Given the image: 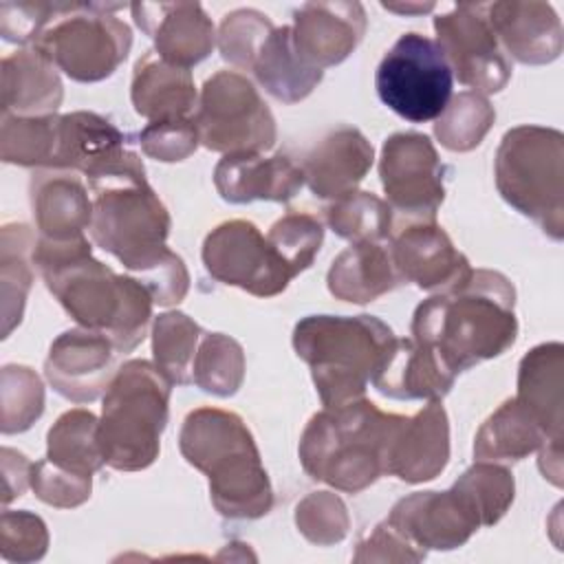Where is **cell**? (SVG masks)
<instances>
[{
	"instance_id": "24",
	"label": "cell",
	"mask_w": 564,
	"mask_h": 564,
	"mask_svg": "<svg viewBox=\"0 0 564 564\" xmlns=\"http://www.w3.org/2000/svg\"><path fill=\"white\" fill-rule=\"evenodd\" d=\"M31 205L42 240L70 242L86 238L93 203L70 170L40 172L31 181Z\"/></svg>"
},
{
	"instance_id": "19",
	"label": "cell",
	"mask_w": 564,
	"mask_h": 564,
	"mask_svg": "<svg viewBox=\"0 0 564 564\" xmlns=\"http://www.w3.org/2000/svg\"><path fill=\"white\" fill-rule=\"evenodd\" d=\"M137 24L154 40L156 55L178 68L205 59L214 48V24L196 2L130 4Z\"/></svg>"
},
{
	"instance_id": "33",
	"label": "cell",
	"mask_w": 564,
	"mask_h": 564,
	"mask_svg": "<svg viewBox=\"0 0 564 564\" xmlns=\"http://www.w3.org/2000/svg\"><path fill=\"white\" fill-rule=\"evenodd\" d=\"M203 330L185 313L172 311L156 317L152 328L154 366L172 381V386L192 383V368Z\"/></svg>"
},
{
	"instance_id": "38",
	"label": "cell",
	"mask_w": 564,
	"mask_h": 564,
	"mask_svg": "<svg viewBox=\"0 0 564 564\" xmlns=\"http://www.w3.org/2000/svg\"><path fill=\"white\" fill-rule=\"evenodd\" d=\"M454 485L467 496L482 527L496 524L513 502V476L489 460H478Z\"/></svg>"
},
{
	"instance_id": "3",
	"label": "cell",
	"mask_w": 564,
	"mask_h": 564,
	"mask_svg": "<svg viewBox=\"0 0 564 564\" xmlns=\"http://www.w3.org/2000/svg\"><path fill=\"white\" fill-rule=\"evenodd\" d=\"M48 291L84 328L104 333L117 352H130L152 315V293L134 278L117 275L90 256L86 238L51 242L37 238L31 251Z\"/></svg>"
},
{
	"instance_id": "25",
	"label": "cell",
	"mask_w": 564,
	"mask_h": 564,
	"mask_svg": "<svg viewBox=\"0 0 564 564\" xmlns=\"http://www.w3.org/2000/svg\"><path fill=\"white\" fill-rule=\"evenodd\" d=\"M454 377L434 350L414 339L394 337L372 375V386L392 399L434 401L452 390Z\"/></svg>"
},
{
	"instance_id": "17",
	"label": "cell",
	"mask_w": 564,
	"mask_h": 564,
	"mask_svg": "<svg viewBox=\"0 0 564 564\" xmlns=\"http://www.w3.org/2000/svg\"><path fill=\"white\" fill-rule=\"evenodd\" d=\"M449 458V427L441 399L430 401L414 416H401L386 456V474L405 482L436 478Z\"/></svg>"
},
{
	"instance_id": "43",
	"label": "cell",
	"mask_w": 564,
	"mask_h": 564,
	"mask_svg": "<svg viewBox=\"0 0 564 564\" xmlns=\"http://www.w3.org/2000/svg\"><path fill=\"white\" fill-rule=\"evenodd\" d=\"M31 487L40 500L53 507H77L90 496V476L66 471L48 458L31 467Z\"/></svg>"
},
{
	"instance_id": "22",
	"label": "cell",
	"mask_w": 564,
	"mask_h": 564,
	"mask_svg": "<svg viewBox=\"0 0 564 564\" xmlns=\"http://www.w3.org/2000/svg\"><path fill=\"white\" fill-rule=\"evenodd\" d=\"M487 18L498 42L522 64H546L562 51L560 18L544 2H494Z\"/></svg>"
},
{
	"instance_id": "11",
	"label": "cell",
	"mask_w": 564,
	"mask_h": 564,
	"mask_svg": "<svg viewBox=\"0 0 564 564\" xmlns=\"http://www.w3.org/2000/svg\"><path fill=\"white\" fill-rule=\"evenodd\" d=\"M194 123L200 143L225 154H262L275 143L271 110L238 70H218L205 82Z\"/></svg>"
},
{
	"instance_id": "4",
	"label": "cell",
	"mask_w": 564,
	"mask_h": 564,
	"mask_svg": "<svg viewBox=\"0 0 564 564\" xmlns=\"http://www.w3.org/2000/svg\"><path fill=\"white\" fill-rule=\"evenodd\" d=\"M181 452L209 478L212 502L225 518H260L273 505L271 482L245 421L218 408L185 416Z\"/></svg>"
},
{
	"instance_id": "32",
	"label": "cell",
	"mask_w": 564,
	"mask_h": 564,
	"mask_svg": "<svg viewBox=\"0 0 564 564\" xmlns=\"http://www.w3.org/2000/svg\"><path fill=\"white\" fill-rule=\"evenodd\" d=\"M97 430L99 421L93 412L84 408L68 410L48 430L46 458L66 471L93 476L106 463L97 441Z\"/></svg>"
},
{
	"instance_id": "26",
	"label": "cell",
	"mask_w": 564,
	"mask_h": 564,
	"mask_svg": "<svg viewBox=\"0 0 564 564\" xmlns=\"http://www.w3.org/2000/svg\"><path fill=\"white\" fill-rule=\"evenodd\" d=\"M62 101V82L55 64L37 48L18 51L2 62V115H53Z\"/></svg>"
},
{
	"instance_id": "42",
	"label": "cell",
	"mask_w": 564,
	"mask_h": 564,
	"mask_svg": "<svg viewBox=\"0 0 564 564\" xmlns=\"http://www.w3.org/2000/svg\"><path fill=\"white\" fill-rule=\"evenodd\" d=\"M295 522L300 531L315 544L339 542L348 531L346 507L328 491H317L304 498L295 509Z\"/></svg>"
},
{
	"instance_id": "16",
	"label": "cell",
	"mask_w": 564,
	"mask_h": 564,
	"mask_svg": "<svg viewBox=\"0 0 564 564\" xmlns=\"http://www.w3.org/2000/svg\"><path fill=\"white\" fill-rule=\"evenodd\" d=\"M115 352V344L104 333L73 328L51 344L44 372L62 397L86 403L97 399L117 372L112 370Z\"/></svg>"
},
{
	"instance_id": "5",
	"label": "cell",
	"mask_w": 564,
	"mask_h": 564,
	"mask_svg": "<svg viewBox=\"0 0 564 564\" xmlns=\"http://www.w3.org/2000/svg\"><path fill=\"white\" fill-rule=\"evenodd\" d=\"M399 414L381 412L368 399L324 408L300 441L304 471L339 491L357 494L386 474V456Z\"/></svg>"
},
{
	"instance_id": "13",
	"label": "cell",
	"mask_w": 564,
	"mask_h": 564,
	"mask_svg": "<svg viewBox=\"0 0 564 564\" xmlns=\"http://www.w3.org/2000/svg\"><path fill=\"white\" fill-rule=\"evenodd\" d=\"M379 176L392 212L412 223L434 220L445 198V165L425 134L397 132L386 139Z\"/></svg>"
},
{
	"instance_id": "8",
	"label": "cell",
	"mask_w": 564,
	"mask_h": 564,
	"mask_svg": "<svg viewBox=\"0 0 564 564\" xmlns=\"http://www.w3.org/2000/svg\"><path fill=\"white\" fill-rule=\"evenodd\" d=\"M562 159V132L540 126L509 130L496 154V185L502 198L555 240L564 227Z\"/></svg>"
},
{
	"instance_id": "1",
	"label": "cell",
	"mask_w": 564,
	"mask_h": 564,
	"mask_svg": "<svg viewBox=\"0 0 564 564\" xmlns=\"http://www.w3.org/2000/svg\"><path fill=\"white\" fill-rule=\"evenodd\" d=\"M88 183L95 194L88 229L93 240L139 273L154 302L161 306L181 302L189 278L183 260L165 245L170 214L150 187L139 156Z\"/></svg>"
},
{
	"instance_id": "9",
	"label": "cell",
	"mask_w": 564,
	"mask_h": 564,
	"mask_svg": "<svg viewBox=\"0 0 564 564\" xmlns=\"http://www.w3.org/2000/svg\"><path fill=\"white\" fill-rule=\"evenodd\" d=\"M121 4H55L33 48L77 82H99L126 59L132 35L110 11Z\"/></svg>"
},
{
	"instance_id": "45",
	"label": "cell",
	"mask_w": 564,
	"mask_h": 564,
	"mask_svg": "<svg viewBox=\"0 0 564 564\" xmlns=\"http://www.w3.org/2000/svg\"><path fill=\"white\" fill-rule=\"evenodd\" d=\"M48 535L44 522L26 511L2 513V555L4 560L31 562L46 553Z\"/></svg>"
},
{
	"instance_id": "14",
	"label": "cell",
	"mask_w": 564,
	"mask_h": 564,
	"mask_svg": "<svg viewBox=\"0 0 564 564\" xmlns=\"http://www.w3.org/2000/svg\"><path fill=\"white\" fill-rule=\"evenodd\" d=\"M436 44L441 46L452 75L474 93H498L511 77V62L487 18V4H458L434 18Z\"/></svg>"
},
{
	"instance_id": "34",
	"label": "cell",
	"mask_w": 564,
	"mask_h": 564,
	"mask_svg": "<svg viewBox=\"0 0 564 564\" xmlns=\"http://www.w3.org/2000/svg\"><path fill=\"white\" fill-rule=\"evenodd\" d=\"M59 154V117H2V161L55 170Z\"/></svg>"
},
{
	"instance_id": "40",
	"label": "cell",
	"mask_w": 564,
	"mask_h": 564,
	"mask_svg": "<svg viewBox=\"0 0 564 564\" xmlns=\"http://www.w3.org/2000/svg\"><path fill=\"white\" fill-rule=\"evenodd\" d=\"M4 370L15 381L18 390L2 379V432H22L26 430L44 410V390L29 368L24 366H4Z\"/></svg>"
},
{
	"instance_id": "37",
	"label": "cell",
	"mask_w": 564,
	"mask_h": 564,
	"mask_svg": "<svg viewBox=\"0 0 564 564\" xmlns=\"http://www.w3.org/2000/svg\"><path fill=\"white\" fill-rule=\"evenodd\" d=\"M494 119L496 112L482 95L463 90L449 99L447 108L434 123V132L445 148L465 152L482 141Z\"/></svg>"
},
{
	"instance_id": "23",
	"label": "cell",
	"mask_w": 564,
	"mask_h": 564,
	"mask_svg": "<svg viewBox=\"0 0 564 564\" xmlns=\"http://www.w3.org/2000/svg\"><path fill=\"white\" fill-rule=\"evenodd\" d=\"M370 165L372 145L359 130L341 126L308 152L302 170L315 196L337 200L355 192Z\"/></svg>"
},
{
	"instance_id": "47",
	"label": "cell",
	"mask_w": 564,
	"mask_h": 564,
	"mask_svg": "<svg viewBox=\"0 0 564 564\" xmlns=\"http://www.w3.org/2000/svg\"><path fill=\"white\" fill-rule=\"evenodd\" d=\"M383 9L388 11H399V13H425L432 11L434 4H383Z\"/></svg>"
},
{
	"instance_id": "15",
	"label": "cell",
	"mask_w": 564,
	"mask_h": 564,
	"mask_svg": "<svg viewBox=\"0 0 564 564\" xmlns=\"http://www.w3.org/2000/svg\"><path fill=\"white\" fill-rule=\"evenodd\" d=\"M386 522L425 553L427 549H456L482 527L476 509L456 485L447 491H416L401 498Z\"/></svg>"
},
{
	"instance_id": "21",
	"label": "cell",
	"mask_w": 564,
	"mask_h": 564,
	"mask_svg": "<svg viewBox=\"0 0 564 564\" xmlns=\"http://www.w3.org/2000/svg\"><path fill=\"white\" fill-rule=\"evenodd\" d=\"M214 183L229 203L251 200H289L306 183L302 165L286 154L262 156L258 152L225 154L216 170Z\"/></svg>"
},
{
	"instance_id": "46",
	"label": "cell",
	"mask_w": 564,
	"mask_h": 564,
	"mask_svg": "<svg viewBox=\"0 0 564 564\" xmlns=\"http://www.w3.org/2000/svg\"><path fill=\"white\" fill-rule=\"evenodd\" d=\"M425 557V551L414 546L410 540H405L394 527H390L386 520L375 527V531L368 535L366 542H359V549L355 553L357 562H419Z\"/></svg>"
},
{
	"instance_id": "35",
	"label": "cell",
	"mask_w": 564,
	"mask_h": 564,
	"mask_svg": "<svg viewBox=\"0 0 564 564\" xmlns=\"http://www.w3.org/2000/svg\"><path fill=\"white\" fill-rule=\"evenodd\" d=\"M333 231L352 242H383L392 236L394 214L390 205L375 194L352 192L326 207Z\"/></svg>"
},
{
	"instance_id": "36",
	"label": "cell",
	"mask_w": 564,
	"mask_h": 564,
	"mask_svg": "<svg viewBox=\"0 0 564 564\" xmlns=\"http://www.w3.org/2000/svg\"><path fill=\"white\" fill-rule=\"evenodd\" d=\"M242 375L245 357L240 344L223 333H203L192 368V383L209 394L229 397L240 388Z\"/></svg>"
},
{
	"instance_id": "31",
	"label": "cell",
	"mask_w": 564,
	"mask_h": 564,
	"mask_svg": "<svg viewBox=\"0 0 564 564\" xmlns=\"http://www.w3.org/2000/svg\"><path fill=\"white\" fill-rule=\"evenodd\" d=\"M549 441L535 416L518 401H505L478 430L474 456L478 460H520Z\"/></svg>"
},
{
	"instance_id": "18",
	"label": "cell",
	"mask_w": 564,
	"mask_h": 564,
	"mask_svg": "<svg viewBox=\"0 0 564 564\" xmlns=\"http://www.w3.org/2000/svg\"><path fill=\"white\" fill-rule=\"evenodd\" d=\"M390 256L401 280L427 291H443L471 271L467 258L434 220H419L403 227L392 238Z\"/></svg>"
},
{
	"instance_id": "10",
	"label": "cell",
	"mask_w": 564,
	"mask_h": 564,
	"mask_svg": "<svg viewBox=\"0 0 564 564\" xmlns=\"http://www.w3.org/2000/svg\"><path fill=\"white\" fill-rule=\"evenodd\" d=\"M379 99L410 123L438 119L452 99L454 75L436 44L421 33H403L377 66Z\"/></svg>"
},
{
	"instance_id": "44",
	"label": "cell",
	"mask_w": 564,
	"mask_h": 564,
	"mask_svg": "<svg viewBox=\"0 0 564 564\" xmlns=\"http://www.w3.org/2000/svg\"><path fill=\"white\" fill-rule=\"evenodd\" d=\"M141 148L148 156L156 161H183L198 145V130L194 119H174V121H152L141 134Z\"/></svg>"
},
{
	"instance_id": "28",
	"label": "cell",
	"mask_w": 564,
	"mask_h": 564,
	"mask_svg": "<svg viewBox=\"0 0 564 564\" xmlns=\"http://www.w3.org/2000/svg\"><path fill=\"white\" fill-rule=\"evenodd\" d=\"M249 70L262 88L284 104L304 99L322 79V70L302 59L291 26H273L260 42Z\"/></svg>"
},
{
	"instance_id": "41",
	"label": "cell",
	"mask_w": 564,
	"mask_h": 564,
	"mask_svg": "<svg viewBox=\"0 0 564 564\" xmlns=\"http://www.w3.org/2000/svg\"><path fill=\"white\" fill-rule=\"evenodd\" d=\"M271 29L273 24L269 18L253 9H240L225 15L218 35L223 57L238 68H249L260 42Z\"/></svg>"
},
{
	"instance_id": "30",
	"label": "cell",
	"mask_w": 564,
	"mask_h": 564,
	"mask_svg": "<svg viewBox=\"0 0 564 564\" xmlns=\"http://www.w3.org/2000/svg\"><path fill=\"white\" fill-rule=\"evenodd\" d=\"M562 366L560 341L535 346L520 361L516 397L555 443H562Z\"/></svg>"
},
{
	"instance_id": "7",
	"label": "cell",
	"mask_w": 564,
	"mask_h": 564,
	"mask_svg": "<svg viewBox=\"0 0 564 564\" xmlns=\"http://www.w3.org/2000/svg\"><path fill=\"white\" fill-rule=\"evenodd\" d=\"M172 381L150 361L130 359L110 379L97 441L104 460L121 471L154 463L167 423Z\"/></svg>"
},
{
	"instance_id": "39",
	"label": "cell",
	"mask_w": 564,
	"mask_h": 564,
	"mask_svg": "<svg viewBox=\"0 0 564 564\" xmlns=\"http://www.w3.org/2000/svg\"><path fill=\"white\" fill-rule=\"evenodd\" d=\"M267 240L278 258L289 267V271L297 275L311 267L315 253L319 251V245L324 240V227L311 214L289 212L273 223Z\"/></svg>"
},
{
	"instance_id": "2",
	"label": "cell",
	"mask_w": 564,
	"mask_h": 564,
	"mask_svg": "<svg viewBox=\"0 0 564 564\" xmlns=\"http://www.w3.org/2000/svg\"><path fill=\"white\" fill-rule=\"evenodd\" d=\"M511 282L489 269H471L460 282L421 302L412 319V339L438 355L458 375L513 346L518 319Z\"/></svg>"
},
{
	"instance_id": "29",
	"label": "cell",
	"mask_w": 564,
	"mask_h": 564,
	"mask_svg": "<svg viewBox=\"0 0 564 564\" xmlns=\"http://www.w3.org/2000/svg\"><path fill=\"white\" fill-rule=\"evenodd\" d=\"M401 282L390 247L383 242H352L328 271V291L346 302L366 304Z\"/></svg>"
},
{
	"instance_id": "6",
	"label": "cell",
	"mask_w": 564,
	"mask_h": 564,
	"mask_svg": "<svg viewBox=\"0 0 564 564\" xmlns=\"http://www.w3.org/2000/svg\"><path fill=\"white\" fill-rule=\"evenodd\" d=\"M392 341V328L372 315H308L293 330L324 408L361 399Z\"/></svg>"
},
{
	"instance_id": "27",
	"label": "cell",
	"mask_w": 564,
	"mask_h": 564,
	"mask_svg": "<svg viewBox=\"0 0 564 564\" xmlns=\"http://www.w3.org/2000/svg\"><path fill=\"white\" fill-rule=\"evenodd\" d=\"M132 104L150 123L189 119L196 106V88L189 70L163 62L156 53H148L134 66Z\"/></svg>"
},
{
	"instance_id": "12",
	"label": "cell",
	"mask_w": 564,
	"mask_h": 564,
	"mask_svg": "<svg viewBox=\"0 0 564 564\" xmlns=\"http://www.w3.org/2000/svg\"><path fill=\"white\" fill-rule=\"evenodd\" d=\"M203 262L214 280L258 297L278 295L295 278L249 220H227L209 231L203 242Z\"/></svg>"
},
{
	"instance_id": "20",
	"label": "cell",
	"mask_w": 564,
	"mask_h": 564,
	"mask_svg": "<svg viewBox=\"0 0 564 564\" xmlns=\"http://www.w3.org/2000/svg\"><path fill=\"white\" fill-rule=\"evenodd\" d=\"M293 44L315 68L339 64L359 44L366 15L357 2H308L295 13Z\"/></svg>"
}]
</instances>
